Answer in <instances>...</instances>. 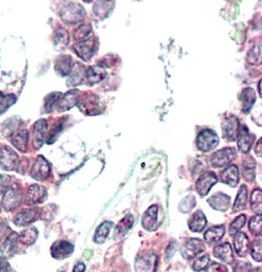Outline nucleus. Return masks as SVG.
Listing matches in <instances>:
<instances>
[{
  "label": "nucleus",
  "mask_w": 262,
  "mask_h": 272,
  "mask_svg": "<svg viewBox=\"0 0 262 272\" xmlns=\"http://www.w3.org/2000/svg\"><path fill=\"white\" fill-rule=\"evenodd\" d=\"M84 15V8L77 3H68L60 11V17L66 24H76L82 20Z\"/></svg>",
  "instance_id": "nucleus-5"
},
{
  "label": "nucleus",
  "mask_w": 262,
  "mask_h": 272,
  "mask_svg": "<svg viewBox=\"0 0 262 272\" xmlns=\"http://www.w3.org/2000/svg\"><path fill=\"white\" fill-rule=\"evenodd\" d=\"M134 221H135V219L132 214H127L122 220H120L119 223L117 224V226L115 227L114 239L120 240V239L124 238L127 235V233L129 232V230L132 228Z\"/></svg>",
  "instance_id": "nucleus-22"
},
{
  "label": "nucleus",
  "mask_w": 262,
  "mask_h": 272,
  "mask_svg": "<svg viewBox=\"0 0 262 272\" xmlns=\"http://www.w3.org/2000/svg\"><path fill=\"white\" fill-rule=\"evenodd\" d=\"M98 107V98H96L95 96H91V98L87 99L85 101H81L80 105V110L83 111L86 114H91V111L96 110V108Z\"/></svg>",
  "instance_id": "nucleus-40"
},
{
  "label": "nucleus",
  "mask_w": 262,
  "mask_h": 272,
  "mask_svg": "<svg viewBox=\"0 0 262 272\" xmlns=\"http://www.w3.org/2000/svg\"><path fill=\"white\" fill-rule=\"evenodd\" d=\"M47 196V191L43 186L33 184L29 187L26 195V204L29 205L42 203Z\"/></svg>",
  "instance_id": "nucleus-13"
},
{
  "label": "nucleus",
  "mask_w": 262,
  "mask_h": 272,
  "mask_svg": "<svg viewBox=\"0 0 262 272\" xmlns=\"http://www.w3.org/2000/svg\"><path fill=\"white\" fill-rule=\"evenodd\" d=\"M262 190L260 188H258L253 192L252 198H251V207H252L253 211L257 212L258 214H262Z\"/></svg>",
  "instance_id": "nucleus-37"
},
{
  "label": "nucleus",
  "mask_w": 262,
  "mask_h": 272,
  "mask_svg": "<svg viewBox=\"0 0 262 272\" xmlns=\"http://www.w3.org/2000/svg\"><path fill=\"white\" fill-rule=\"evenodd\" d=\"M85 74H86V70L84 69V67L79 63L74 64L72 71L70 73V77L67 80L68 86H76L82 83L83 79L85 78Z\"/></svg>",
  "instance_id": "nucleus-30"
},
{
  "label": "nucleus",
  "mask_w": 262,
  "mask_h": 272,
  "mask_svg": "<svg viewBox=\"0 0 262 272\" xmlns=\"http://www.w3.org/2000/svg\"><path fill=\"white\" fill-rule=\"evenodd\" d=\"M255 139L256 136L250 133L249 129L246 126H243L240 131V135L238 136V147L240 151L245 154L249 153L252 145L255 142Z\"/></svg>",
  "instance_id": "nucleus-14"
},
{
  "label": "nucleus",
  "mask_w": 262,
  "mask_h": 272,
  "mask_svg": "<svg viewBox=\"0 0 262 272\" xmlns=\"http://www.w3.org/2000/svg\"><path fill=\"white\" fill-rule=\"evenodd\" d=\"M38 209L35 208H28L18 212L14 217V223L17 226H26L37 219L38 216Z\"/></svg>",
  "instance_id": "nucleus-20"
},
{
  "label": "nucleus",
  "mask_w": 262,
  "mask_h": 272,
  "mask_svg": "<svg viewBox=\"0 0 262 272\" xmlns=\"http://www.w3.org/2000/svg\"><path fill=\"white\" fill-rule=\"evenodd\" d=\"M256 99H257L256 92L253 88L249 87L243 91L241 100H242V108L244 113H249L251 111L254 104L256 103Z\"/></svg>",
  "instance_id": "nucleus-29"
},
{
  "label": "nucleus",
  "mask_w": 262,
  "mask_h": 272,
  "mask_svg": "<svg viewBox=\"0 0 262 272\" xmlns=\"http://www.w3.org/2000/svg\"><path fill=\"white\" fill-rule=\"evenodd\" d=\"M106 76L105 69L100 66H91L86 70L85 77L89 84H95L102 81Z\"/></svg>",
  "instance_id": "nucleus-25"
},
{
  "label": "nucleus",
  "mask_w": 262,
  "mask_h": 272,
  "mask_svg": "<svg viewBox=\"0 0 262 272\" xmlns=\"http://www.w3.org/2000/svg\"><path fill=\"white\" fill-rule=\"evenodd\" d=\"M79 97H80V94H79L78 90H72V91L67 92L57 102L58 111L65 112V111L72 109L79 103Z\"/></svg>",
  "instance_id": "nucleus-16"
},
{
  "label": "nucleus",
  "mask_w": 262,
  "mask_h": 272,
  "mask_svg": "<svg viewBox=\"0 0 262 272\" xmlns=\"http://www.w3.org/2000/svg\"><path fill=\"white\" fill-rule=\"evenodd\" d=\"M205 272H229V271L223 265H220L218 263H213L206 268Z\"/></svg>",
  "instance_id": "nucleus-51"
},
{
  "label": "nucleus",
  "mask_w": 262,
  "mask_h": 272,
  "mask_svg": "<svg viewBox=\"0 0 262 272\" xmlns=\"http://www.w3.org/2000/svg\"><path fill=\"white\" fill-rule=\"evenodd\" d=\"M73 60L70 56H61L57 59L55 64V70L62 76L70 75L73 68Z\"/></svg>",
  "instance_id": "nucleus-27"
},
{
  "label": "nucleus",
  "mask_w": 262,
  "mask_h": 272,
  "mask_svg": "<svg viewBox=\"0 0 262 272\" xmlns=\"http://www.w3.org/2000/svg\"><path fill=\"white\" fill-rule=\"evenodd\" d=\"M174 253H175V243L172 242V243L167 247V250H166V258H167L168 260H170Z\"/></svg>",
  "instance_id": "nucleus-53"
},
{
  "label": "nucleus",
  "mask_w": 262,
  "mask_h": 272,
  "mask_svg": "<svg viewBox=\"0 0 262 272\" xmlns=\"http://www.w3.org/2000/svg\"><path fill=\"white\" fill-rule=\"evenodd\" d=\"M62 125H63V123H62V122H59L58 124H56V125L54 126V128L52 129L51 133L49 134V136L47 137V143H48V144H51V143H53V142L55 141L56 136H58L59 132H61V130H62Z\"/></svg>",
  "instance_id": "nucleus-50"
},
{
  "label": "nucleus",
  "mask_w": 262,
  "mask_h": 272,
  "mask_svg": "<svg viewBox=\"0 0 262 272\" xmlns=\"http://www.w3.org/2000/svg\"><path fill=\"white\" fill-rule=\"evenodd\" d=\"M16 101L17 97L14 94H4L0 91V115L5 113Z\"/></svg>",
  "instance_id": "nucleus-36"
},
{
  "label": "nucleus",
  "mask_w": 262,
  "mask_h": 272,
  "mask_svg": "<svg viewBox=\"0 0 262 272\" xmlns=\"http://www.w3.org/2000/svg\"><path fill=\"white\" fill-rule=\"evenodd\" d=\"M246 222H247V216L245 214H241L238 217H236V219L230 225V229H229L230 235L234 236L237 232H239V230L243 228Z\"/></svg>",
  "instance_id": "nucleus-41"
},
{
  "label": "nucleus",
  "mask_w": 262,
  "mask_h": 272,
  "mask_svg": "<svg viewBox=\"0 0 262 272\" xmlns=\"http://www.w3.org/2000/svg\"><path fill=\"white\" fill-rule=\"evenodd\" d=\"M217 181H218V179L214 172L207 171V172L203 173L202 175L199 176V178L197 179V181L195 183L197 193L201 197L206 196L209 193L212 186L217 183Z\"/></svg>",
  "instance_id": "nucleus-8"
},
{
  "label": "nucleus",
  "mask_w": 262,
  "mask_h": 272,
  "mask_svg": "<svg viewBox=\"0 0 262 272\" xmlns=\"http://www.w3.org/2000/svg\"><path fill=\"white\" fill-rule=\"evenodd\" d=\"M237 157V151L234 148L227 147L215 152L211 157V165L213 168L219 169L229 166Z\"/></svg>",
  "instance_id": "nucleus-6"
},
{
  "label": "nucleus",
  "mask_w": 262,
  "mask_h": 272,
  "mask_svg": "<svg viewBox=\"0 0 262 272\" xmlns=\"http://www.w3.org/2000/svg\"><path fill=\"white\" fill-rule=\"evenodd\" d=\"M112 226V221L106 220V221L102 222L98 226V228L96 229V232H95V235H94V242L96 244H103L105 242V240L108 237Z\"/></svg>",
  "instance_id": "nucleus-32"
},
{
  "label": "nucleus",
  "mask_w": 262,
  "mask_h": 272,
  "mask_svg": "<svg viewBox=\"0 0 262 272\" xmlns=\"http://www.w3.org/2000/svg\"><path fill=\"white\" fill-rule=\"evenodd\" d=\"M50 175V166L47 160L42 157L38 156L31 170V176L36 180H45Z\"/></svg>",
  "instance_id": "nucleus-12"
},
{
  "label": "nucleus",
  "mask_w": 262,
  "mask_h": 272,
  "mask_svg": "<svg viewBox=\"0 0 262 272\" xmlns=\"http://www.w3.org/2000/svg\"><path fill=\"white\" fill-rule=\"evenodd\" d=\"M38 236V231L36 227H28L19 234V241L25 245H33Z\"/></svg>",
  "instance_id": "nucleus-34"
},
{
  "label": "nucleus",
  "mask_w": 262,
  "mask_h": 272,
  "mask_svg": "<svg viewBox=\"0 0 262 272\" xmlns=\"http://www.w3.org/2000/svg\"><path fill=\"white\" fill-rule=\"evenodd\" d=\"M240 121L237 117L231 116L226 118L222 125V132L223 137L228 141H235L238 139V136L240 135Z\"/></svg>",
  "instance_id": "nucleus-10"
},
{
  "label": "nucleus",
  "mask_w": 262,
  "mask_h": 272,
  "mask_svg": "<svg viewBox=\"0 0 262 272\" xmlns=\"http://www.w3.org/2000/svg\"><path fill=\"white\" fill-rule=\"evenodd\" d=\"M75 247L72 243L67 241H57L55 242L50 249L52 258L55 260H64L70 257L74 253Z\"/></svg>",
  "instance_id": "nucleus-11"
},
{
  "label": "nucleus",
  "mask_w": 262,
  "mask_h": 272,
  "mask_svg": "<svg viewBox=\"0 0 262 272\" xmlns=\"http://www.w3.org/2000/svg\"><path fill=\"white\" fill-rule=\"evenodd\" d=\"M96 50V39L94 37H86L74 45V51L77 55L85 61H88Z\"/></svg>",
  "instance_id": "nucleus-3"
},
{
  "label": "nucleus",
  "mask_w": 262,
  "mask_h": 272,
  "mask_svg": "<svg viewBox=\"0 0 262 272\" xmlns=\"http://www.w3.org/2000/svg\"><path fill=\"white\" fill-rule=\"evenodd\" d=\"M157 215H158V206L151 205L150 208L144 213L142 225L145 229L151 231L157 222Z\"/></svg>",
  "instance_id": "nucleus-28"
},
{
  "label": "nucleus",
  "mask_w": 262,
  "mask_h": 272,
  "mask_svg": "<svg viewBox=\"0 0 262 272\" xmlns=\"http://www.w3.org/2000/svg\"><path fill=\"white\" fill-rule=\"evenodd\" d=\"M261 140H262V139L259 140L258 146H257V148H256V153H257V155H258L259 157H262V141H261Z\"/></svg>",
  "instance_id": "nucleus-55"
},
{
  "label": "nucleus",
  "mask_w": 262,
  "mask_h": 272,
  "mask_svg": "<svg viewBox=\"0 0 262 272\" xmlns=\"http://www.w3.org/2000/svg\"><path fill=\"white\" fill-rule=\"evenodd\" d=\"M213 255L218 260L222 261L225 264L231 265L234 262L233 250L229 243H223L217 245L213 250Z\"/></svg>",
  "instance_id": "nucleus-19"
},
{
  "label": "nucleus",
  "mask_w": 262,
  "mask_h": 272,
  "mask_svg": "<svg viewBox=\"0 0 262 272\" xmlns=\"http://www.w3.org/2000/svg\"><path fill=\"white\" fill-rule=\"evenodd\" d=\"M250 251H251L253 259L256 262L261 263L262 260V239H261V236H259L258 238L255 239L253 241V243L250 245Z\"/></svg>",
  "instance_id": "nucleus-38"
},
{
  "label": "nucleus",
  "mask_w": 262,
  "mask_h": 272,
  "mask_svg": "<svg viewBox=\"0 0 262 272\" xmlns=\"http://www.w3.org/2000/svg\"><path fill=\"white\" fill-rule=\"evenodd\" d=\"M18 241H19V234L15 233V232L11 233L6 238L0 247V251H1V254L3 255V257L7 258V257L12 256L15 253V251L17 249Z\"/></svg>",
  "instance_id": "nucleus-26"
},
{
  "label": "nucleus",
  "mask_w": 262,
  "mask_h": 272,
  "mask_svg": "<svg viewBox=\"0 0 262 272\" xmlns=\"http://www.w3.org/2000/svg\"><path fill=\"white\" fill-rule=\"evenodd\" d=\"M209 262H210L209 256H208V255H203V256L197 258V259L193 262L191 268H192V270H193L194 272H202V271L206 270V268L208 267Z\"/></svg>",
  "instance_id": "nucleus-42"
},
{
  "label": "nucleus",
  "mask_w": 262,
  "mask_h": 272,
  "mask_svg": "<svg viewBox=\"0 0 262 272\" xmlns=\"http://www.w3.org/2000/svg\"><path fill=\"white\" fill-rule=\"evenodd\" d=\"M204 249H205L204 243L200 239H189L184 244L181 250V254L184 259L190 260V259L196 258L201 252L204 251Z\"/></svg>",
  "instance_id": "nucleus-9"
},
{
  "label": "nucleus",
  "mask_w": 262,
  "mask_h": 272,
  "mask_svg": "<svg viewBox=\"0 0 262 272\" xmlns=\"http://www.w3.org/2000/svg\"><path fill=\"white\" fill-rule=\"evenodd\" d=\"M219 143V138L217 135L209 130L202 131L199 133L196 140V145L199 150L203 152H209L216 148Z\"/></svg>",
  "instance_id": "nucleus-7"
},
{
  "label": "nucleus",
  "mask_w": 262,
  "mask_h": 272,
  "mask_svg": "<svg viewBox=\"0 0 262 272\" xmlns=\"http://www.w3.org/2000/svg\"><path fill=\"white\" fill-rule=\"evenodd\" d=\"M220 179L223 183L229 185L230 187H237L240 181L239 169L236 166L231 165L220 173Z\"/></svg>",
  "instance_id": "nucleus-21"
},
{
  "label": "nucleus",
  "mask_w": 262,
  "mask_h": 272,
  "mask_svg": "<svg viewBox=\"0 0 262 272\" xmlns=\"http://www.w3.org/2000/svg\"><path fill=\"white\" fill-rule=\"evenodd\" d=\"M262 214H257V215L253 216L250 219V223H249V229H250V231L254 235L258 236V237L262 235Z\"/></svg>",
  "instance_id": "nucleus-39"
},
{
  "label": "nucleus",
  "mask_w": 262,
  "mask_h": 272,
  "mask_svg": "<svg viewBox=\"0 0 262 272\" xmlns=\"http://www.w3.org/2000/svg\"><path fill=\"white\" fill-rule=\"evenodd\" d=\"M195 205V199L194 197L192 196H187L186 197L179 205V209L182 211V212H185L187 213L189 210H191L193 208V206Z\"/></svg>",
  "instance_id": "nucleus-47"
},
{
  "label": "nucleus",
  "mask_w": 262,
  "mask_h": 272,
  "mask_svg": "<svg viewBox=\"0 0 262 272\" xmlns=\"http://www.w3.org/2000/svg\"><path fill=\"white\" fill-rule=\"evenodd\" d=\"M233 265V272H251L252 266L250 263L243 261H234Z\"/></svg>",
  "instance_id": "nucleus-48"
},
{
  "label": "nucleus",
  "mask_w": 262,
  "mask_h": 272,
  "mask_svg": "<svg viewBox=\"0 0 262 272\" xmlns=\"http://www.w3.org/2000/svg\"><path fill=\"white\" fill-rule=\"evenodd\" d=\"M28 142H29V133L26 130H19L13 133L11 136V143L17 150L21 152L27 151Z\"/></svg>",
  "instance_id": "nucleus-23"
},
{
  "label": "nucleus",
  "mask_w": 262,
  "mask_h": 272,
  "mask_svg": "<svg viewBox=\"0 0 262 272\" xmlns=\"http://www.w3.org/2000/svg\"><path fill=\"white\" fill-rule=\"evenodd\" d=\"M85 271H86V266L80 262L76 264L73 272H85Z\"/></svg>",
  "instance_id": "nucleus-54"
},
{
  "label": "nucleus",
  "mask_w": 262,
  "mask_h": 272,
  "mask_svg": "<svg viewBox=\"0 0 262 272\" xmlns=\"http://www.w3.org/2000/svg\"><path fill=\"white\" fill-rule=\"evenodd\" d=\"M23 199L22 191L17 187H9L3 194L1 204L6 211H11L17 208Z\"/></svg>",
  "instance_id": "nucleus-4"
},
{
  "label": "nucleus",
  "mask_w": 262,
  "mask_h": 272,
  "mask_svg": "<svg viewBox=\"0 0 262 272\" xmlns=\"http://www.w3.org/2000/svg\"><path fill=\"white\" fill-rule=\"evenodd\" d=\"M248 61L251 64H256V65H260L262 62V47L261 45H257L255 46L248 55Z\"/></svg>",
  "instance_id": "nucleus-43"
},
{
  "label": "nucleus",
  "mask_w": 262,
  "mask_h": 272,
  "mask_svg": "<svg viewBox=\"0 0 262 272\" xmlns=\"http://www.w3.org/2000/svg\"><path fill=\"white\" fill-rule=\"evenodd\" d=\"M250 240L243 232H237L234 235V247L239 257L245 258L250 252Z\"/></svg>",
  "instance_id": "nucleus-15"
},
{
  "label": "nucleus",
  "mask_w": 262,
  "mask_h": 272,
  "mask_svg": "<svg viewBox=\"0 0 262 272\" xmlns=\"http://www.w3.org/2000/svg\"><path fill=\"white\" fill-rule=\"evenodd\" d=\"M207 203L210 206L219 211H226L231 206V197L226 195L224 193H217L211 196Z\"/></svg>",
  "instance_id": "nucleus-17"
},
{
  "label": "nucleus",
  "mask_w": 262,
  "mask_h": 272,
  "mask_svg": "<svg viewBox=\"0 0 262 272\" xmlns=\"http://www.w3.org/2000/svg\"><path fill=\"white\" fill-rule=\"evenodd\" d=\"M255 167H256V162H254L252 160L251 162V165L249 163H246L244 164V177L246 178V180H249V181H253L256 177V174H255Z\"/></svg>",
  "instance_id": "nucleus-46"
},
{
  "label": "nucleus",
  "mask_w": 262,
  "mask_h": 272,
  "mask_svg": "<svg viewBox=\"0 0 262 272\" xmlns=\"http://www.w3.org/2000/svg\"><path fill=\"white\" fill-rule=\"evenodd\" d=\"M225 227L223 225H218V226H213L209 229H207L204 233V240L208 244H212L215 242L220 241L223 238L225 235Z\"/></svg>",
  "instance_id": "nucleus-31"
},
{
  "label": "nucleus",
  "mask_w": 262,
  "mask_h": 272,
  "mask_svg": "<svg viewBox=\"0 0 262 272\" xmlns=\"http://www.w3.org/2000/svg\"><path fill=\"white\" fill-rule=\"evenodd\" d=\"M61 93L60 92H54V93H51L49 94L46 99H45V105H44V109H45V113H50L54 106L57 105L58 100L60 99L61 97Z\"/></svg>",
  "instance_id": "nucleus-44"
},
{
  "label": "nucleus",
  "mask_w": 262,
  "mask_h": 272,
  "mask_svg": "<svg viewBox=\"0 0 262 272\" xmlns=\"http://www.w3.org/2000/svg\"><path fill=\"white\" fill-rule=\"evenodd\" d=\"M11 177L7 174H0V196H2L6 190L10 187Z\"/></svg>",
  "instance_id": "nucleus-49"
},
{
  "label": "nucleus",
  "mask_w": 262,
  "mask_h": 272,
  "mask_svg": "<svg viewBox=\"0 0 262 272\" xmlns=\"http://www.w3.org/2000/svg\"><path fill=\"white\" fill-rule=\"evenodd\" d=\"M19 166V157L17 153L9 146L0 148V169L6 171L17 170Z\"/></svg>",
  "instance_id": "nucleus-1"
},
{
  "label": "nucleus",
  "mask_w": 262,
  "mask_h": 272,
  "mask_svg": "<svg viewBox=\"0 0 262 272\" xmlns=\"http://www.w3.org/2000/svg\"><path fill=\"white\" fill-rule=\"evenodd\" d=\"M157 256L153 252H146L138 256L135 262V272H155L157 268Z\"/></svg>",
  "instance_id": "nucleus-2"
},
{
  "label": "nucleus",
  "mask_w": 262,
  "mask_h": 272,
  "mask_svg": "<svg viewBox=\"0 0 262 272\" xmlns=\"http://www.w3.org/2000/svg\"><path fill=\"white\" fill-rule=\"evenodd\" d=\"M90 32H91V26L89 24H84L80 26L74 32V37L76 40L80 41L87 37L90 34Z\"/></svg>",
  "instance_id": "nucleus-45"
},
{
  "label": "nucleus",
  "mask_w": 262,
  "mask_h": 272,
  "mask_svg": "<svg viewBox=\"0 0 262 272\" xmlns=\"http://www.w3.org/2000/svg\"></svg>",
  "instance_id": "nucleus-56"
},
{
  "label": "nucleus",
  "mask_w": 262,
  "mask_h": 272,
  "mask_svg": "<svg viewBox=\"0 0 262 272\" xmlns=\"http://www.w3.org/2000/svg\"><path fill=\"white\" fill-rule=\"evenodd\" d=\"M206 223L207 219L205 217V214L199 209L191 215L190 220L188 221V227L189 230L192 232H201L206 226Z\"/></svg>",
  "instance_id": "nucleus-24"
},
{
  "label": "nucleus",
  "mask_w": 262,
  "mask_h": 272,
  "mask_svg": "<svg viewBox=\"0 0 262 272\" xmlns=\"http://www.w3.org/2000/svg\"><path fill=\"white\" fill-rule=\"evenodd\" d=\"M69 43V34L63 30L59 29L54 34V45L56 49H63Z\"/></svg>",
  "instance_id": "nucleus-35"
},
{
  "label": "nucleus",
  "mask_w": 262,
  "mask_h": 272,
  "mask_svg": "<svg viewBox=\"0 0 262 272\" xmlns=\"http://www.w3.org/2000/svg\"><path fill=\"white\" fill-rule=\"evenodd\" d=\"M46 130H47V122L43 119L39 120L36 122L34 126V139H33V144L34 147L38 150L42 147L44 138L46 135Z\"/></svg>",
  "instance_id": "nucleus-18"
},
{
  "label": "nucleus",
  "mask_w": 262,
  "mask_h": 272,
  "mask_svg": "<svg viewBox=\"0 0 262 272\" xmlns=\"http://www.w3.org/2000/svg\"><path fill=\"white\" fill-rule=\"evenodd\" d=\"M247 201H248V189L245 185H243V186H241V188L238 192L236 201H235L234 206H233V211L238 212V211L245 209L247 206Z\"/></svg>",
  "instance_id": "nucleus-33"
},
{
  "label": "nucleus",
  "mask_w": 262,
  "mask_h": 272,
  "mask_svg": "<svg viewBox=\"0 0 262 272\" xmlns=\"http://www.w3.org/2000/svg\"><path fill=\"white\" fill-rule=\"evenodd\" d=\"M11 270L9 263L5 258H0V272H9Z\"/></svg>",
  "instance_id": "nucleus-52"
}]
</instances>
